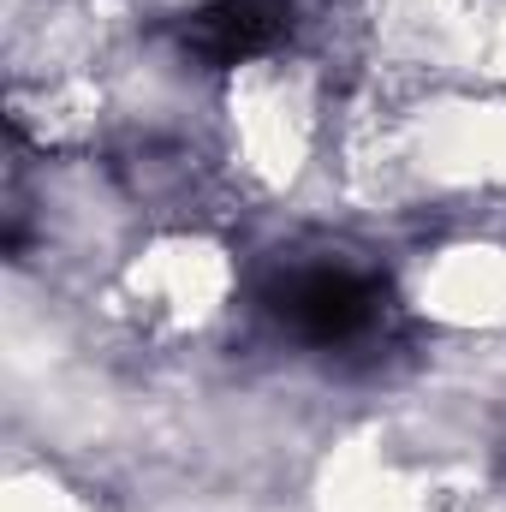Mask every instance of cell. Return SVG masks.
I'll use <instances>...</instances> for the list:
<instances>
[{"label":"cell","instance_id":"obj_2","mask_svg":"<svg viewBox=\"0 0 506 512\" xmlns=\"http://www.w3.org/2000/svg\"><path fill=\"white\" fill-rule=\"evenodd\" d=\"M292 24V0H203L185 24V48L209 66H239L274 48Z\"/></svg>","mask_w":506,"mask_h":512},{"label":"cell","instance_id":"obj_1","mask_svg":"<svg viewBox=\"0 0 506 512\" xmlns=\"http://www.w3.org/2000/svg\"><path fill=\"white\" fill-rule=\"evenodd\" d=\"M274 310L292 334H304L316 346H340L376 322V286L358 280L352 268H310V274H292V286L280 292Z\"/></svg>","mask_w":506,"mask_h":512}]
</instances>
